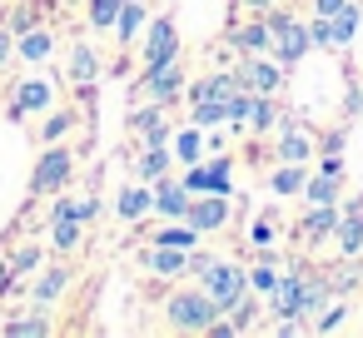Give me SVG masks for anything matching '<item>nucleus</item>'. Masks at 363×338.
<instances>
[{"label":"nucleus","mask_w":363,"mask_h":338,"mask_svg":"<svg viewBox=\"0 0 363 338\" xmlns=\"http://www.w3.org/2000/svg\"><path fill=\"white\" fill-rule=\"evenodd\" d=\"M214 313H219V303H214L209 293H174V298H169V323H174V328L204 333V328L214 323Z\"/></svg>","instance_id":"f257e3e1"},{"label":"nucleus","mask_w":363,"mask_h":338,"mask_svg":"<svg viewBox=\"0 0 363 338\" xmlns=\"http://www.w3.org/2000/svg\"><path fill=\"white\" fill-rule=\"evenodd\" d=\"M244 288H249V278H244L239 269H229V264H209V274H204V293L219 303V313H229V303H234Z\"/></svg>","instance_id":"f03ea898"},{"label":"nucleus","mask_w":363,"mask_h":338,"mask_svg":"<svg viewBox=\"0 0 363 338\" xmlns=\"http://www.w3.org/2000/svg\"><path fill=\"white\" fill-rule=\"evenodd\" d=\"M269 26H274V40H279V65H294V60L313 45V35H308L303 26H294L289 16H274Z\"/></svg>","instance_id":"7ed1b4c3"},{"label":"nucleus","mask_w":363,"mask_h":338,"mask_svg":"<svg viewBox=\"0 0 363 338\" xmlns=\"http://www.w3.org/2000/svg\"><path fill=\"white\" fill-rule=\"evenodd\" d=\"M184 189L189 194H229V159H214V164H199L184 174Z\"/></svg>","instance_id":"20e7f679"},{"label":"nucleus","mask_w":363,"mask_h":338,"mask_svg":"<svg viewBox=\"0 0 363 338\" xmlns=\"http://www.w3.org/2000/svg\"><path fill=\"white\" fill-rule=\"evenodd\" d=\"M189 229L199 234V229H219L224 219H229V199L224 194H204V199H189Z\"/></svg>","instance_id":"39448f33"},{"label":"nucleus","mask_w":363,"mask_h":338,"mask_svg":"<svg viewBox=\"0 0 363 338\" xmlns=\"http://www.w3.org/2000/svg\"><path fill=\"white\" fill-rule=\"evenodd\" d=\"M269 303L279 318H298V303H303V274H279V283L269 288Z\"/></svg>","instance_id":"423d86ee"},{"label":"nucleus","mask_w":363,"mask_h":338,"mask_svg":"<svg viewBox=\"0 0 363 338\" xmlns=\"http://www.w3.org/2000/svg\"><path fill=\"white\" fill-rule=\"evenodd\" d=\"M90 214V204H75V199H65L60 209H55V244L60 249H75L80 244V219Z\"/></svg>","instance_id":"0eeeda50"},{"label":"nucleus","mask_w":363,"mask_h":338,"mask_svg":"<svg viewBox=\"0 0 363 338\" xmlns=\"http://www.w3.org/2000/svg\"><path fill=\"white\" fill-rule=\"evenodd\" d=\"M65 174H70V150H50V154L40 159V169H35V194L60 189V184H65Z\"/></svg>","instance_id":"6e6552de"},{"label":"nucleus","mask_w":363,"mask_h":338,"mask_svg":"<svg viewBox=\"0 0 363 338\" xmlns=\"http://www.w3.org/2000/svg\"><path fill=\"white\" fill-rule=\"evenodd\" d=\"M239 85H244V90H254V95H274V90H279V65L254 60V65H244V70H239Z\"/></svg>","instance_id":"1a4fd4ad"},{"label":"nucleus","mask_w":363,"mask_h":338,"mask_svg":"<svg viewBox=\"0 0 363 338\" xmlns=\"http://www.w3.org/2000/svg\"><path fill=\"white\" fill-rule=\"evenodd\" d=\"M174 45H179V40H174V26H169V21H160V26L150 30L145 60H150V65H169V60H174Z\"/></svg>","instance_id":"9d476101"},{"label":"nucleus","mask_w":363,"mask_h":338,"mask_svg":"<svg viewBox=\"0 0 363 338\" xmlns=\"http://www.w3.org/2000/svg\"><path fill=\"white\" fill-rule=\"evenodd\" d=\"M358 26H363V16H358L353 6H343L338 16H328V40H323V45H348V40L358 35Z\"/></svg>","instance_id":"9b49d317"},{"label":"nucleus","mask_w":363,"mask_h":338,"mask_svg":"<svg viewBox=\"0 0 363 338\" xmlns=\"http://www.w3.org/2000/svg\"><path fill=\"white\" fill-rule=\"evenodd\" d=\"M179 85H184V75H179V65H174V60H169V65H150V95H155L160 105H164Z\"/></svg>","instance_id":"f8f14e48"},{"label":"nucleus","mask_w":363,"mask_h":338,"mask_svg":"<svg viewBox=\"0 0 363 338\" xmlns=\"http://www.w3.org/2000/svg\"><path fill=\"white\" fill-rule=\"evenodd\" d=\"M338 249L343 254H358L363 249V209H348V219H338Z\"/></svg>","instance_id":"ddd939ff"},{"label":"nucleus","mask_w":363,"mask_h":338,"mask_svg":"<svg viewBox=\"0 0 363 338\" xmlns=\"http://www.w3.org/2000/svg\"><path fill=\"white\" fill-rule=\"evenodd\" d=\"M234 90H244V85H239V75H209V80H199V85H194V100H229Z\"/></svg>","instance_id":"4468645a"},{"label":"nucleus","mask_w":363,"mask_h":338,"mask_svg":"<svg viewBox=\"0 0 363 338\" xmlns=\"http://www.w3.org/2000/svg\"><path fill=\"white\" fill-rule=\"evenodd\" d=\"M333 229H338V214H333V204H318V214H308L298 234H303V239H328Z\"/></svg>","instance_id":"2eb2a0df"},{"label":"nucleus","mask_w":363,"mask_h":338,"mask_svg":"<svg viewBox=\"0 0 363 338\" xmlns=\"http://www.w3.org/2000/svg\"><path fill=\"white\" fill-rule=\"evenodd\" d=\"M155 204H160L164 214H174V219H179V214H189V189H184V184H160Z\"/></svg>","instance_id":"dca6fc26"},{"label":"nucleus","mask_w":363,"mask_h":338,"mask_svg":"<svg viewBox=\"0 0 363 338\" xmlns=\"http://www.w3.org/2000/svg\"><path fill=\"white\" fill-rule=\"evenodd\" d=\"M16 105H21L26 115L45 110V105H50V85H45V80H26V85H21V100H16Z\"/></svg>","instance_id":"f3484780"},{"label":"nucleus","mask_w":363,"mask_h":338,"mask_svg":"<svg viewBox=\"0 0 363 338\" xmlns=\"http://www.w3.org/2000/svg\"><path fill=\"white\" fill-rule=\"evenodd\" d=\"M145 26V11H140V0H125L120 6V16H115V30H120V40H135V30Z\"/></svg>","instance_id":"a211bd4d"},{"label":"nucleus","mask_w":363,"mask_h":338,"mask_svg":"<svg viewBox=\"0 0 363 338\" xmlns=\"http://www.w3.org/2000/svg\"><path fill=\"white\" fill-rule=\"evenodd\" d=\"M269 40H274V26H244V30H234L239 50H269Z\"/></svg>","instance_id":"6ab92c4d"},{"label":"nucleus","mask_w":363,"mask_h":338,"mask_svg":"<svg viewBox=\"0 0 363 338\" xmlns=\"http://www.w3.org/2000/svg\"><path fill=\"white\" fill-rule=\"evenodd\" d=\"M219 120H229V105L224 100H194V125L204 130V125H219Z\"/></svg>","instance_id":"aec40b11"},{"label":"nucleus","mask_w":363,"mask_h":338,"mask_svg":"<svg viewBox=\"0 0 363 338\" xmlns=\"http://www.w3.org/2000/svg\"><path fill=\"white\" fill-rule=\"evenodd\" d=\"M135 125L145 130V140H150V145H164V135H169V130H164V115H160V110H140V115H135Z\"/></svg>","instance_id":"412c9836"},{"label":"nucleus","mask_w":363,"mask_h":338,"mask_svg":"<svg viewBox=\"0 0 363 338\" xmlns=\"http://www.w3.org/2000/svg\"><path fill=\"white\" fill-rule=\"evenodd\" d=\"M150 204H155L150 189H125V194H120V214H125V219H140Z\"/></svg>","instance_id":"4be33fe9"},{"label":"nucleus","mask_w":363,"mask_h":338,"mask_svg":"<svg viewBox=\"0 0 363 338\" xmlns=\"http://www.w3.org/2000/svg\"><path fill=\"white\" fill-rule=\"evenodd\" d=\"M323 298H328V283L303 274V303H298V313H318V308H323Z\"/></svg>","instance_id":"5701e85b"},{"label":"nucleus","mask_w":363,"mask_h":338,"mask_svg":"<svg viewBox=\"0 0 363 338\" xmlns=\"http://www.w3.org/2000/svg\"><path fill=\"white\" fill-rule=\"evenodd\" d=\"M279 154H284V164H303V159H308V140L289 130V135L279 140Z\"/></svg>","instance_id":"b1692460"},{"label":"nucleus","mask_w":363,"mask_h":338,"mask_svg":"<svg viewBox=\"0 0 363 338\" xmlns=\"http://www.w3.org/2000/svg\"><path fill=\"white\" fill-rule=\"evenodd\" d=\"M303 189H308V204H333V199H338L333 174H323V179H303Z\"/></svg>","instance_id":"393cba45"},{"label":"nucleus","mask_w":363,"mask_h":338,"mask_svg":"<svg viewBox=\"0 0 363 338\" xmlns=\"http://www.w3.org/2000/svg\"><path fill=\"white\" fill-rule=\"evenodd\" d=\"M50 45H55V40H50L45 30H30V35L21 40V55H26V60H45V55H50Z\"/></svg>","instance_id":"a878e982"},{"label":"nucleus","mask_w":363,"mask_h":338,"mask_svg":"<svg viewBox=\"0 0 363 338\" xmlns=\"http://www.w3.org/2000/svg\"><path fill=\"white\" fill-rule=\"evenodd\" d=\"M279 120V110H274V100L269 95H254V105H249V125H259V130H269Z\"/></svg>","instance_id":"bb28decb"},{"label":"nucleus","mask_w":363,"mask_h":338,"mask_svg":"<svg viewBox=\"0 0 363 338\" xmlns=\"http://www.w3.org/2000/svg\"><path fill=\"white\" fill-rule=\"evenodd\" d=\"M155 269H160V274H179V269H184V254H179L174 244H160V249H155Z\"/></svg>","instance_id":"cd10ccee"},{"label":"nucleus","mask_w":363,"mask_h":338,"mask_svg":"<svg viewBox=\"0 0 363 338\" xmlns=\"http://www.w3.org/2000/svg\"><path fill=\"white\" fill-rule=\"evenodd\" d=\"M70 75H75V80H95V55H90L85 45H75V55H70Z\"/></svg>","instance_id":"c85d7f7f"},{"label":"nucleus","mask_w":363,"mask_h":338,"mask_svg":"<svg viewBox=\"0 0 363 338\" xmlns=\"http://www.w3.org/2000/svg\"><path fill=\"white\" fill-rule=\"evenodd\" d=\"M174 159H184V164L199 159V130H184V135L174 140Z\"/></svg>","instance_id":"c756f323"},{"label":"nucleus","mask_w":363,"mask_h":338,"mask_svg":"<svg viewBox=\"0 0 363 338\" xmlns=\"http://www.w3.org/2000/svg\"><path fill=\"white\" fill-rule=\"evenodd\" d=\"M120 6H125V0H90V21H95V26H115Z\"/></svg>","instance_id":"7c9ffc66"},{"label":"nucleus","mask_w":363,"mask_h":338,"mask_svg":"<svg viewBox=\"0 0 363 338\" xmlns=\"http://www.w3.org/2000/svg\"><path fill=\"white\" fill-rule=\"evenodd\" d=\"M140 169H145V174H160V179H164V169H169V154H164V145H150V154L140 159Z\"/></svg>","instance_id":"2f4dec72"},{"label":"nucleus","mask_w":363,"mask_h":338,"mask_svg":"<svg viewBox=\"0 0 363 338\" xmlns=\"http://www.w3.org/2000/svg\"><path fill=\"white\" fill-rule=\"evenodd\" d=\"M294 189H303L298 164H289V169H279V174H274V194H294Z\"/></svg>","instance_id":"473e14b6"},{"label":"nucleus","mask_w":363,"mask_h":338,"mask_svg":"<svg viewBox=\"0 0 363 338\" xmlns=\"http://www.w3.org/2000/svg\"><path fill=\"white\" fill-rule=\"evenodd\" d=\"M6 333H11V338H35V333L45 338V333H50V323H45V318H21V323H11Z\"/></svg>","instance_id":"72a5a7b5"},{"label":"nucleus","mask_w":363,"mask_h":338,"mask_svg":"<svg viewBox=\"0 0 363 338\" xmlns=\"http://www.w3.org/2000/svg\"><path fill=\"white\" fill-rule=\"evenodd\" d=\"M60 288H65V269H55V274H45V278H40V288H35V298H40V303H50V298H55Z\"/></svg>","instance_id":"f704fd0d"},{"label":"nucleus","mask_w":363,"mask_h":338,"mask_svg":"<svg viewBox=\"0 0 363 338\" xmlns=\"http://www.w3.org/2000/svg\"><path fill=\"white\" fill-rule=\"evenodd\" d=\"M160 244H174V249H189V244H194V229H184V224H174V229H164V234H160Z\"/></svg>","instance_id":"c9c22d12"},{"label":"nucleus","mask_w":363,"mask_h":338,"mask_svg":"<svg viewBox=\"0 0 363 338\" xmlns=\"http://www.w3.org/2000/svg\"><path fill=\"white\" fill-rule=\"evenodd\" d=\"M249 283H254V288H274V283H279V269H254Z\"/></svg>","instance_id":"e433bc0d"},{"label":"nucleus","mask_w":363,"mask_h":338,"mask_svg":"<svg viewBox=\"0 0 363 338\" xmlns=\"http://www.w3.org/2000/svg\"><path fill=\"white\" fill-rule=\"evenodd\" d=\"M70 125H75L70 115H55V120H45V135H50V140H60V135H65Z\"/></svg>","instance_id":"4c0bfd02"},{"label":"nucleus","mask_w":363,"mask_h":338,"mask_svg":"<svg viewBox=\"0 0 363 338\" xmlns=\"http://www.w3.org/2000/svg\"><path fill=\"white\" fill-rule=\"evenodd\" d=\"M254 244H274V229H269V219H259V224H254Z\"/></svg>","instance_id":"58836bf2"},{"label":"nucleus","mask_w":363,"mask_h":338,"mask_svg":"<svg viewBox=\"0 0 363 338\" xmlns=\"http://www.w3.org/2000/svg\"><path fill=\"white\" fill-rule=\"evenodd\" d=\"M343 6H348V0H318V16H323V21H328V16H338V11H343Z\"/></svg>","instance_id":"ea45409f"},{"label":"nucleus","mask_w":363,"mask_h":338,"mask_svg":"<svg viewBox=\"0 0 363 338\" xmlns=\"http://www.w3.org/2000/svg\"><path fill=\"white\" fill-rule=\"evenodd\" d=\"M11 60V35H0V65Z\"/></svg>","instance_id":"a19ab883"},{"label":"nucleus","mask_w":363,"mask_h":338,"mask_svg":"<svg viewBox=\"0 0 363 338\" xmlns=\"http://www.w3.org/2000/svg\"><path fill=\"white\" fill-rule=\"evenodd\" d=\"M6 283H11V269H6V264H0V288H6Z\"/></svg>","instance_id":"79ce46f5"},{"label":"nucleus","mask_w":363,"mask_h":338,"mask_svg":"<svg viewBox=\"0 0 363 338\" xmlns=\"http://www.w3.org/2000/svg\"><path fill=\"white\" fill-rule=\"evenodd\" d=\"M244 6H279V0H244Z\"/></svg>","instance_id":"37998d69"}]
</instances>
